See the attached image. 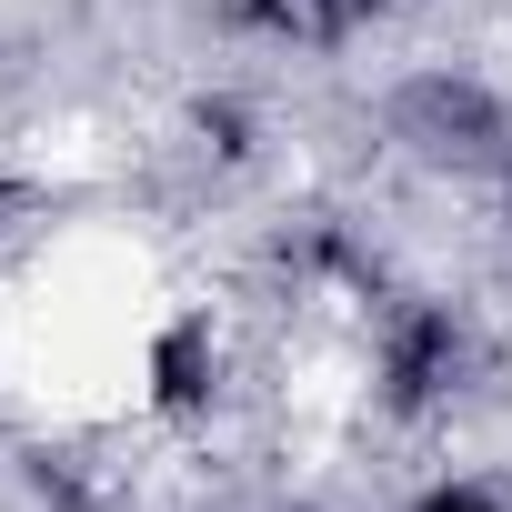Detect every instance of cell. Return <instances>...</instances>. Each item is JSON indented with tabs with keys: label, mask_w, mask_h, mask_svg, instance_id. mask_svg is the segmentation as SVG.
<instances>
[{
	"label": "cell",
	"mask_w": 512,
	"mask_h": 512,
	"mask_svg": "<svg viewBox=\"0 0 512 512\" xmlns=\"http://www.w3.org/2000/svg\"><path fill=\"white\" fill-rule=\"evenodd\" d=\"M412 512H502V492H492V482H432Z\"/></svg>",
	"instance_id": "6da1fadb"
},
{
	"label": "cell",
	"mask_w": 512,
	"mask_h": 512,
	"mask_svg": "<svg viewBox=\"0 0 512 512\" xmlns=\"http://www.w3.org/2000/svg\"><path fill=\"white\" fill-rule=\"evenodd\" d=\"M502 231H512V171H502Z\"/></svg>",
	"instance_id": "7a4b0ae2"
}]
</instances>
